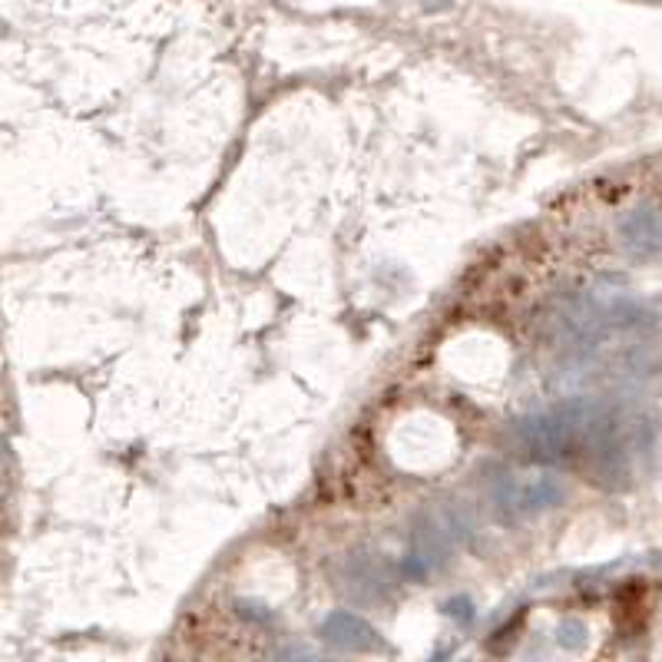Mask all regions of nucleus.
Returning a JSON list of instances; mask_svg holds the SVG:
<instances>
[{
	"instance_id": "obj_1",
	"label": "nucleus",
	"mask_w": 662,
	"mask_h": 662,
	"mask_svg": "<svg viewBox=\"0 0 662 662\" xmlns=\"http://www.w3.org/2000/svg\"><path fill=\"white\" fill-rule=\"evenodd\" d=\"M567 490L560 484L557 477H507L503 484L497 487V500L500 507L513 517H534L540 511H550L563 503Z\"/></svg>"
},
{
	"instance_id": "obj_2",
	"label": "nucleus",
	"mask_w": 662,
	"mask_h": 662,
	"mask_svg": "<svg viewBox=\"0 0 662 662\" xmlns=\"http://www.w3.org/2000/svg\"><path fill=\"white\" fill-rule=\"evenodd\" d=\"M619 239L633 258L662 256V216L652 206H636L619 219Z\"/></svg>"
},
{
	"instance_id": "obj_3",
	"label": "nucleus",
	"mask_w": 662,
	"mask_h": 662,
	"mask_svg": "<svg viewBox=\"0 0 662 662\" xmlns=\"http://www.w3.org/2000/svg\"><path fill=\"white\" fill-rule=\"evenodd\" d=\"M322 636L328 639V642H335V646H341V650H364L368 642H372V629L361 623L358 616L351 613H331L325 619V626H322Z\"/></svg>"
}]
</instances>
